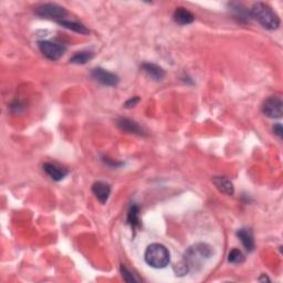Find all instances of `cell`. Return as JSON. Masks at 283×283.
<instances>
[{
    "instance_id": "19",
    "label": "cell",
    "mask_w": 283,
    "mask_h": 283,
    "mask_svg": "<svg viewBox=\"0 0 283 283\" xmlns=\"http://www.w3.org/2000/svg\"><path fill=\"white\" fill-rule=\"evenodd\" d=\"M120 270H121L122 277H123V279H124V281L126 282H139L140 281L139 278H136L133 273H132L129 269L124 266V264H121Z\"/></svg>"
},
{
    "instance_id": "6",
    "label": "cell",
    "mask_w": 283,
    "mask_h": 283,
    "mask_svg": "<svg viewBox=\"0 0 283 283\" xmlns=\"http://www.w3.org/2000/svg\"><path fill=\"white\" fill-rule=\"evenodd\" d=\"M262 112L270 118H280L283 115V102L280 98L270 97L262 104Z\"/></svg>"
},
{
    "instance_id": "3",
    "label": "cell",
    "mask_w": 283,
    "mask_h": 283,
    "mask_svg": "<svg viewBox=\"0 0 283 283\" xmlns=\"http://www.w3.org/2000/svg\"><path fill=\"white\" fill-rule=\"evenodd\" d=\"M144 259L149 267L164 269L171 261V254L165 246L161 244H152L146 248Z\"/></svg>"
},
{
    "instance_id": "12",
    "label": "cell",
    "mask_w": 283,
    "mask_h": 283,
    "mask_svg": "<svg viewBox=\"0 0 283 283\" xmlns=\"http://www.w3.org/2000/svg\"><path fill=\"white\" fill-rule=\"evenodd\" d=\"M43 172L47 174L52 180L60 181L65 179V177L68 175V171L65 168L59 167L51 163H45L43 165Z\"/></svg>"
},
{
    "instance_id": "9",
    "label": "cell",
    "mask_w": 283,
    "mask_h": 283,
    "mask_svg": "<svg viewBox=\"0 0 283 283\" xmlns=\"http://www.w3.org/2000/svg\"><path fill=\"white\" fill-rule=\"evenodd\" d=\"M92 191L100 203L106 204L111 195V186L104 181H97L92 186Z\"/></svg>"
},
{
    "instance_id": "15",
    "label": "cell",
    "mask_w": 283,
    "mask_h": 283,
    "mask_svg": "<svg viewBox=\"0 0 283 283\" xmlns=\"http://www.w3.org/2000/svg\"><path fill=\"white\" fill-rule=\"evenodd\" d=\"M126 221L132 227V229H133L134 231H138V229H140V228L142 227L141 218H140V207H139V205L133 204L130 207L129 212H127Z\"/></svg>"
},
{
    "instance_id": "1",
    "label": "cell",
    "mask_w": 283,
    "mask_h": 283,
    "mask_svg": "<svg viewBox=\"0 0 283 283\" xmlns=\"http://www.w3.org/2000/svg\"><path fill=\"white\" fill-rule=\"evenodd\" d=\"M212 254L213 249L212 246L203 243L196 244L186 250L182 261L188 267L189 271L197 270L203 267V264H205L207 260L212 257Z\"/></svg>"
},
{
    "instance_id": "7",
    "label": "cell",
    "mask_w": 283,
    "mask_h": 283,
    "mask_svg": "<svg viewBox=\"0 0 283 283\" xmlns=\"http://www.w3.org/2000/svg\"><path fill=\"white\" fill-rule=\"evenodd\" d=\"M91 76H92L95 81L99 82L100 84L106 86H116L118 84V82H120V77L116 74L104 70L102 68L93 69L92 72H91Z\"/></svg>"
},
{
    "instance_id": "20",
    "label": "cell",
    "mask_w": 283,
    "mask_h": 283,
    "mask_svg": "<svg viewBox=\"0 0 283 283\" xmlns=\"http://www.w3.org/2000/svg\"><path fill=\"white\" fill-rule=\"evenodd\" d=\"M273 132H275V134L278 136V138L282 139L283 130H282V125L280 124V123H277V124L273 126Z\"/></svg>"
},
{
    "instance_id": "14",
    "label": "cell",
    "mask_w": 283,
    "mask_h": 283,
    "mask_svg": "<svg viewBox=\"0 0 283 283\" xmlns=\"http://www.w3.org/2000/svg\"><path fill=\"white\" fill-rule=\"evenodd\" d=\"M237 237H238L239 240L241 241L245 249L247 250L248 252H252L254 250V239L251 229H249V228H241V229L237 231Z\"/></svg>"
},
{
    "instance_id": "4",
    "label": "cell",
    "mask_w": 283,
    "mask_h": 283,
    "mask_svg": "<svg viewBox=\"0 0 283 283\" xmlns=\"http://www.w3.org/2000/svg\"><path fill=\"white\" fill-rule=\"evenodd\" d=\"M35 13L40 18L43 19L53 20L56 22H61L66 20L67 17V10L63 7L59 6L57 3H43L40 4L39 7L35 8Z\"/></svg>"
},
{
    "instance_id": "21",
    "label": "cell",
    "mask_w": 283,
    "mask_h": 283,
    "mask_svg": "<svg viewBox=\"0 0 283 283\" xmlns=\"http://www.w3.org/2000/svg\"><path fill=\"white\" fill-rule=\"evenodd\" d=\"M139 102H140V98L139 97L132 98V99L129 100V101H126L125 107H134Z\"/></svg>"
},
{
    "instance_id": "11",
    "label": "cell",
    "mask_w": 283,
    "mask_h": 283,
    "mask_svg": "<svg viewBox=\"0 0 283 283\" xmlns=\"http://www.w3.org/2000/svg\"><path fill=\"white\" fill-rule=\"evenodd\" d=\"M142 70L154 81H162L165 77V71L163 68L152 62H145L142 65Z\"/></svg>"
},
{
    "instance_id": "13",
    "label": "cell",
    "mask_w": 283,
    "mask_h": 283,
    "mask_svg": "<svg viewBox=\"0 0 283 283\" xmlns=\"http://www.w3.org/2000/svg\"><path fill=\"white\" fill-rule=\"evenodd\" d=\"M213 185L216 186V188L220 191V193L225 194L227 196H232L235 193V187L230 179H228L227 177L223 176H216L212 179Z\"/></svg>"
},
{
    "instance_id": "16",
    "label": "cell",
    "mask_w": 283,
    "mask_h": 283,
    "mask_svg": "<svg viewBox=\"0 0 283 283\" xmlns=\"http://www.w3.org/2000/svg\"><path fill=\"white\" fill-rule=\"evenodd\" d=\"M59 25L65 27V28L74 31L76 34L80 35H89L90 31L86 28L84 25L80 24V22H75V21H70V20H63L61 22H59Z\"/></svg>"
},
{
    "instance_id": "2",
    "label": "cell",
    "mask_w": 283,
    "mask_h": 283,
    "mask_svg": "<svg viewBox=\"0 0 283 283\" xmlns=\"http://www.w3.org/2000/svg\"><path fill=\"white\" fill-rule=\"evenodd\" d=\"M250 17L257 20L264 29L277 30L280 26V18L275 10L264 2L254 3L250 10Z\"/></svg>"
},
{
    "instance_id": "17",
    "label": "cell",
    "mask_w": 283,
    "mask_h": 283,
    "mask_svg": "<svg viewBox=\"0 0 283 283\" xmlns=\"http://www.w3.org/2000/svg\"><path fill=\"white\" fill-rule=\"evenodd\" d=\"M93 52L91 51L76 52L74 56L70 59V63H73V65H85L86 62H89L91 59L93 58Z\"/></svg>"
},
{
    "instance_id": "5",
    "label": "cell",
    "mask_w": 283,
    "mask_h": 283,
    "mask_svg": "<svg viewBox=\"0 0 283 283\" xmlns=\"http://www.w3.org/2000/svg\"><path fill=\"white\" fill-rule=\"evenodd\" d=\"M38 47L41 53L45 58H48L51 61H57L60 59L66 52V47L60 43L52 42V41L42 40L38 42Z\"/></svg>"
},
{
    "instance_id": "18",
    "label": "cell",
    "mask_w": 283,
    "mask_h": 283,
    "mask_svg": "<svg viewBox=\"0 0 283 283\" xmlns=\"http://www.w3.org/2000/svg\"><path fill=\"white\" fill-rule=\"evenodd\" d=\"M228 261L232 264H241L245 261V255L239 249H232L228 254Z\"/></svg>"
},
{
    "instance_id": "8",
    "label": "cell",
    "mask_w": 283,
    "mask_h": 283,
    "mask_svg": "<svg viewBox=\"0 0 283 283\" xmlns=\"http://www.w3.org/2000/svg\"><path fill=\"white\" fill-rule=\"evenodd\" d=\"M116 125L121 131L125 132L129 134H135V135H145L144 131L138 123L129 120V118H118L116 121Z\"/></svg>"
},
{
    "instance_id": "22",
    "label": "cell",
    "mask_w": 283,
    "mask_h": 283,
    "mask_svg": "<svg viewBox=\"0 0 283 283\" xmlns=\"http://www.w3.org/2000/svg\"><path fill=\"white\" fill-rule=\"evenodd\" d=\"M270 281V279H269V278L266 276V275H263L262 276V278H259V281Z\"/></svg>"
},
{
    "instance_id": "10",
    "label": "cell",
    "mask_w": 283,
    "mask_h": 283,
    "mask_svg": "<svg viewBox=\"0 0 283 283\" xmlns=\"http://www.w3.org/2000/svg\"><path fill=\"white\" fill-rule=\"evenodd\" d=\"M173 19H174V21L177 25L186 26V25L193 24L195 20V16L193 12L188 10V9L179 7V8H176V10L174 11Z\"/></svg>"
}]
</instances>
